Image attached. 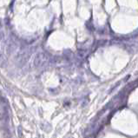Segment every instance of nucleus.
<instances>
[{
    "label": "nucleus",
    "instance_id": "1",
    "mask_svg": "<svg viewBox=\"0 0 138 138\" xmlns=\"http://www.w3.org/2000/svg\"><path fill=\"white\" fill-rule=\"evenodd\" d=\"M86 138H95V136H94V135H89V136Z\"/></svg>",
    "mask_w": 138,
    "mask_h": 138
}]
</instances>
